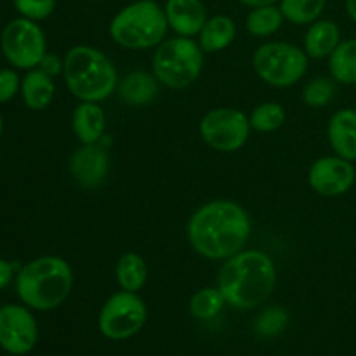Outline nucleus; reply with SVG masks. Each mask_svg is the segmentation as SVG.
I'll return each instance as SVG.
<instances>
[{"label": "nucleus", "instance_id": "f257e3e1", "mask_svg": "<svg viewBox=\"0 0 356 356\" xmlns=\"http://www.w3.org/2000/svg\"><path fill=\"white\" fill-rule=\"evenodd\" d=\"M252 233L249 212L238 202L218 198L190 216L186 238L191 249L209 261H226L245 249Z\"/></svg>", "mask_w": 356, "mask_h": 356}, {"label": "nucleus", "instance_id": "f03ea898", "mask_svg": "<svg viewBox=\"0 0 356 356\" xmlns=\"http://www.w3.org/2000/svg\"><path fill=\"white\" fill-rule=\"evenodd\" d=\"M277 280V264L270 254L243 249L222 261L216 287L221 291L226 305L236 309H252L270 299Z\"/></svg>", "mask_w": 356, "mask_h": 356}, {"label": "nucleus", "instance_id": "7ed1b4c3", "mask_svg": "<svg viewBox=\"0 0 356 356\" xmlns=\"http://www.w3.org/2000/svg\"><path fill=\"white\" fill-rule=\"evenodd\" d=\"M73 270L59 256H40L19 268L16 294L24 306L35 312H51L70 298Z\"/></svg>", "mask_w": 356, "mask_h": 356}, {"label": "nucleus", "instance_id": "20e7f679", "mask_svg": "<svg viewBox=\"0 0 356 356\" xmlns=\"http://www.w3.org/2000/svg\"><path fill=\"white\" fill-rule=\"evenodd\" d=\"M63 80L70 94L79 101L101 103L118 87V72L113 61L92 45H75L63 58Z\"/></svg>", "mask_w": 356, "mask_h": 356}, {"label": "nucleus", "instance_id": "39448f33", "mask_svg": "<svg viewBox=\"0 0 356 356\" xmlns=\"http://www.w3.org/2000/svg\"><path fill=\"white\" fill-rule=\"evenodd\" d=\"M108 31L111 40L120 47L143 51L165 40L169 23L163 7L155 0H136L111 17Z\"/></svg>", "mask_w": 356, "mask_h": 356}, {"label": "nucleus", "instance_id": "423d86ee", "mask_svg": "<svg viewBox=\"0 0 356 356\" xmlns=\"http://www.w3.org/2000/svg\"><path fill=\"white\" fill-rule=\"evenodd\" d=\"M205 52L193 38H165L155 47L152 72L162 86L169 89H186L200 79L204 72Z\"/></svg>", "mask_w": 356, "mask_h": 356}, {"label": "nucleus", "instance_id": "0eeeda50", "mask_svg": "<svg viewBox=\"0 0 356 356\" xmlns=\"http://www.w3.org/2000/svg\"><path fill=\"white\" fill-rule=\"evenodd\" d=\"M308 54L305 49L282 40L264 42L252 56L256 75L277 89L296 86L308 72Z\"/></svg>", "mask_w": 356, "mask_h": 356}, {"label": "nucleus", "instance_id": "6e6552de", "mask_svg": "<svg viewBox=\"0 0 356 356\" xmlns=\"http://www.w3.org/2000/svg\"><path fill=\"white\" fill-rule=\"evenodd\" d=\"M0 51L16 70L38 68L47 54V38L37 21L16 17L9 21L0 35Z\"/></svg>", "mask_w": 356, "mask_h": 356}, {"label": "nucleus", "instance_id": "1a4fd4ad", "mask_svg": "<svg viewBox=\"0 0 356 356\" xmlns=\"http://www.w3.org/2000/svg\"><path fill=\"white\" fill-rule=\"evenodd\" d=\"M148 318V308L138 292L118 291L104 301L97 316L99 332L110 341H125L139 332Z\"/></svg>", "mask_w": 356, "mask_h": 356}, {"label": "nucleus", "instance_id": "9d476101", "mask_svg": "<svg viewBox=\"0 0 356 356\" xmlns=\"http://www.w3.org/2000/svg\"><path fill=\"white\" fill-rule=\"evenodd\" d=\"M249 117L238 108H212L202 117L198 132L209 148L221 153H235L249 141Z\"/></svg>", "mask_w": 356, "mask_h": 356}, {"label": "nucleus", "instance_id": "9b49d317", "mask_svg": "<svg viewBox=\"0 0 356 356\" xmlns=\"http://www.w3.org/2000/svg\"><path fill=\"white\" fill-rule=\"evenodd\" d=\"M38 341V325L24 305L0 306V348L14 356L28 355Z\"/></svg>", "mask_w": 356, "mask_h": 356}, {"label": "nucleus", "instance_id": "f8f14e48", "mask_svg": "<svg viewBox=\"0 0 356 356\" xmlns=\"http://www.w3.org/2000/svg\"><path fill=\"white\" fill-rule=\"evenodd\" d=\"M356 183L353 162L339 155L320 156L308 170V184L315 193L334 198L346 195Z\"/></svg>", "mask_w": 356, "mask_h": 356}, {"label": "nucleus", "instance_id": "ddd939ff", "mask_svg": "<svg viewBox=\"0 0 356 356\" xmlns=\"http://www.w3.org/2000/svg\"><path fill=\"white\" fill-rule=\"evenodd\" d=\"M110 155L103 145H82L70 156L68 169L73 181L83 190L99 188L110 174Z\"/></svg>", "mask_w": 356, "mask_h": 356}, {"label": "nucleus", "instance_id": "4468645a", "mask_svg": "<svg viewBox=\"0 0 356 356\" xmlns=\"http://www.w3.org/2000/svg\"><path fill=\"white\" fill-rule=\"evenodd\" d=\"M163 10L169 30L179 37H198L209 19L207 7L202 0H167Z\"/></svg>", "mask_w": 356, "mask_h": 356}, {"label": "nucleus", "instance_id": "2eb2a0df", "mask_svg": "<svg viewBox=\"0 0 356 356\" xmlns=\"http://www.w3.org/2000/svg\"><path fill=\"white\" fill-rule=\"evenodd\" d=\"M327 138L334 153L343 159L356 160V110L343 108L330 117L327 125Z\"/></svg>", "mask_w": 356, "mask_h": 356}, {"label": "nucleus", "instance_id": "dca6fc26", "mask_svg": "<svg viewBox=\"0 0 356 356\" xmlns=\"http://www.w3.org/2000/svg\"><path fill=\"white\" fill-rule=\"evenodd\" d=\"M160 86L153 72H145V70H134L129 72L124 79L118 80L117 92L118 97L129 106H146L152 101L156 99L160 92Z\"/></svg>", "mask_w": 356, "mask_h": 356}, {"label": "nucleus", "instance_id": "f3484780", "mask_svg": "<svg viewBox=\"0 0 356 356\" xmlns=\"http://www.w3.org/2000/svg\"><path fill=\"white\" fill-rule=\"evenodd\" d=\"M72 129L82 145H97L106 132V113L99 103L80 101L72 113Z\"/></svg>", "mask_w": 356, "mask_h": 356}, {"label": "nucleus", "instance_id": "a211bd4d", "mask_svg": "<svg viewBox=\"0 0 356 356\" xmlns=\"http://www.w3.org/2000/svg\"><path fill=\"white\" fill-rule=\"evenodd\" d=\"M21 99L31 111H44L52 104L56 96V83L52 76L40 68L28 70L21 79Z\"/></svg>", "mask_w": 356, "mask_h": 356}, {"label": "nucleus", "instance_id": "6ab92c4d", "mask_svg": "<svg viewBox=\"0 0 356 356\" xmlns=\"http://www.w3.org/2000/svg\"><path fill=\"white\" fill-rule=\"evenodd\" d=\"M341 44V28L332 19H316L306 30L305 52L312 59L329 58Z\"/></svg>", "mask_w": 356, "mask_h": 356}, {"label": "nucleus", "instance_id": "aec40b11", "mask_svg": "<svg viewBox=\"0 0 356 356\" xmlns=\"http://www.w3.org/2000/svg\"><path fill=\"white\" fill-rule=\"evenodd\" d=\"M236 37V24L226 14H216L209 16L207 23L204 24L202 31L198 33V44L204 52H221L233 44Z\"/></svg>", "mask_w": 356, "mask_h": 356}, {"label": "nucleus", "instance_id": "412c9836", "mask_svg": "<svg viewBox=\"0 0 356 356\" xmlns=\"http://www.w3.org/2000/svg\"><path fill=\"white\" fill-rule=\"evenodd\" d=\"M117 284L122 291L139 292L148 280V264L138 252H125L115 268Z\"/></svg>", "mask_w": 356, "mask_h": 356}, {"label": "nucleus", "instance_id": "4be33fe9", "mask_svg": "<svg viewBox=\"0 0 356 356\" xmlns=\"http://www.w3.org/2000/svg\"><path fill=\"white\" fill-rule=\"evenodd\" d=\"M329 72L337 83L356 86V38L341 40L329 56Z\"/></svg>", "mask_w": 356, "mask_h": 356}, {"label": "nucleus", "instance_id": "5701e85b", "mask_svg": "<svg viewBox=\"0 0 356 356\" xmlns=\"http://www.w3.org/2000/svg\"><path fill=\"white\" fill-rule=\"evenodd\" d=\"M285 17L282 14L280 6H263L254 7L245 17V28L250 35L259 38L271 37L277 33L284 24Z\"/></svg>", "mask_w": 356, "mask_h": 356}, {"label": "nucleus", "instance_id": "b1692460", "mask_svg": "<svg viewBox=\"0 0 356 356\" xmlns=\"http://www.w3.org/2000/svg\"><path fill=\"white\" fill-rule=\"evenodd\" d=\"M325 6L327 0H280V10L285 21L296 26L315 23L325 10Z\"/></svg>", "mask_w": 356, "mask_h": 356}, {"label": "nucleus", "instance_id": "393cba45", "mask_svg": "<svg viewBox=\"0 0 356 356\" xmlns=\"http://www.w3.org/2000/svg\"><path fill=\"white\" fill-rule=\"evenodd\" d=\"M226 301L218 287H202L191 296L190 313L198 320H212L221 313Z\"/></svg>", "mask_w": 356, "mask_h": 356}, {"label": "nucleus", "instance_id": "a878e982", "mask_svg": "<svg viewBox=\"0 0 356 356\" xmlns=\"http://www.w3.org/2000/svg\"><path fill=\"white\" fill-rule=\"evenodd\" d=\"M285 120H287L285 108L282 104L273 103V101L257 104L249 115L250 127L257 132H263V134L278 131L285 124Z\"/></svg>", "mask_w": 356, "mask_h": 356}, {"label": "nucleus", "instance_id": "bb28decb", "mask_svg": "<svg viewBox=\"0 0 356 356\" xmlns=\"http://www.w3.org/2000/svg\"><path fill=\"white\" fill-rule=\"evenodd\" d=\"M336 80L332 76H315L302 87V101L309 108H323L336 96Z\"/></svg>", "mask_w": 356, "mask_h": 356}, {"label": "nucleus", "instance_id": "cd10ccee", "mask_svg": "<svg viewBox=\"0 0 356 356\" xmlns=\"http://www.w3.org/2000/svg\"><path fill=\"white\" fill-rule=\"evenodd\" d=\"M287 312L280 306H275V308H268L266 312L261 313L256 322V330L261 336H275V334H280L287 327Z\"/></svg>", "mask_w": 356, "mask_h": 356}, {"label": "nucleus", "instance_id": "c85d7f7f", "mask_svg": "<svg viewBox=\"0 0 356 356\" xmlns=\"http://www.w3.org/2000/svg\"><path fill=\"white\" fill-rule=\"evenodd\" d=\"M13 3L19 16L38 23L52 16L58 0H13Z\"/></svg>", "mask_w": 356, "mask_h": 356}, {"label": "nucleus", "instance_id": "c756f323", "mask_svg": "<svg viewBox=\"0 0 356 356\" xmlns=\"http://www.w3.org/2000/svg\"><path fill=\"white\" fill-rule=\"evenodd\" d=\"M21 90V79L16 70L2 68L0 70V104L9 103L17 96Z\"/></svg>", "mask_w": 356, "mask_h": 356}, {"label": "nucleus", "instance_id": "7c9ffc66", "mask_svg": "<svg viewBox=\"0 0 356 356\" xmlns=\"http://www.w3.org/2000/svg\"><path fill=\"white\" fill-rule=\"evenodd\" d=\"M63 66H65V61H63L59 56L47 52V54L44 56V59L40 61V65H38V68H40L44 73H47L49 76H52V79H54V76L63 75Z\"/></svg>", "mask_w": 356, "mask_h": 356}, {"label": "nucleus", "instance_id": "2f4dec72", "mask_svg": "<svg viewBox=\"0 0 356 356\" xmlns=\"http://www.w3.org/2000/svg\"><path fill=\"white\" fill-rule=\"evenodd\" d=\"M19 268H17V264L0 257V291H3L13 282V278H16V273L19 271Z\"/></svg>", "mask_w": 356, "mask_h": 356}, {"label": "nucleus", "instance_id": "473e14b6", "mask_svg": "<svg viewBox=\"0 0 356 356\" xmlns=\"http://www.w3.org/2000/svg\"><path fill=\"white\" fill-rule=\"evenodd\" d=\"M242 6L245 7H250V9H254V7H263V6H275V3H278L280 0H238Z\"/></svg>", "mask_w": 356, "mask_h": 356}, {"label": "nucleus", "instance_id": "72a5a7b5", "mask_svg": "<svg viewBox=\"0 0 356 356\" xmlns=\"http://www.w3.org/2000/svg\"><path fill=\"white\" fill-rule=\"evenodd\" d=\"M346 13L356 23V0H346Z\"/></svg>", "mask_w": 356, "mask_h": 356}, {"label": "nucleus", "instance_id": "f704fd0d", "mask_svg": "<svg viewBox=\"0 0 356 356\" xmlns=\"http://www.w3.org/2000/svg\"><path fill=\"white\" fill-rule=\"evenodd\" d=\"M3 132V117H2V111H0V136Z\"/></svg>", "mask_w": 356, "mask_h": 356}, {"label": "nucleus", "instance_id": "c9c22d12", "mask_svg": "<svg viewBox=\"0 0 356 356\" xmlns=\"http://www.w3.org/2000/svg\"><path fill=\"white\" fill-rule=\"evenodd\" d=\"M96 2H104V0H96Z\"/></svg>", "mask_w": 356, "mask_h": 356}]
</instances>
